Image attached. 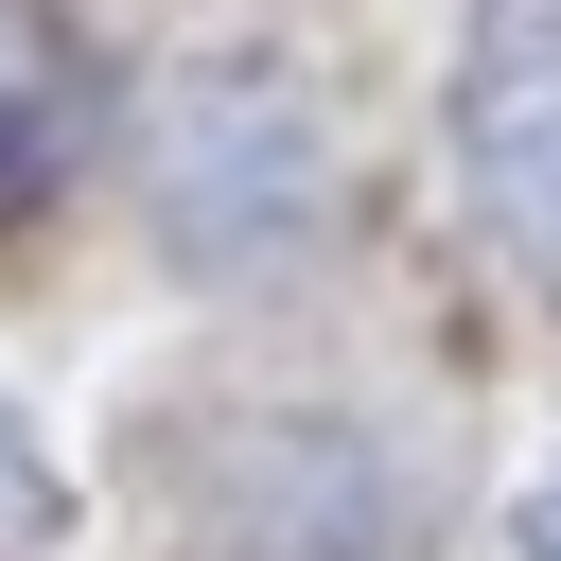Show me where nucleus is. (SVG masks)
Returning <instances> with one entry per match:
<instances>
[{
  "instance_id": "obj_1",
  "label": "nucleus",
  "mask_w": 561,
  "mask_h": 561,
  "mask_svg": "<svg viewBox=\"0 0 561 561\" xmlns=\"http://www.w3.org/2000/svg\"><path fill=\"white\" fill-rule=\"evenodd\" d=\"M438 140H456L473 228L561 298V0H473L456 88H438Z\"/></svg>"
},
{
  "instance_id": "obj_2",
  "label": "nucleus",
  "mask_w": 561,
  "mask_h": 561,
  "mask_svg": "<svg viewBox=\"0 0 561 561\" xmlns=\"http://www.w3.org/2000/svg\"><path fill=\"white\" fill-rule=\"evenodd\" d=\"M88 140H105V88H88V35H70L53 0H0V210L70 193V175H88Z\"/></svg>"
},
{
  "instance_id": "obj_3",
  "label": "nucleus",
  "mask_w": 561,
  "mask_h": 561,
  "mask_svg": "<svg viewBox=\"0 0 561 561\" xmlns=\"http://www.w3.org/2000/svg\"><path fill=\"white\" fill-rule=\"evenodd\" d=\"M70 526V473H53V438L18 421V386H0V543H53Z\"/></svg>"
},
{
  "instance_id": "obj_4",
  "label": "nucleus",
  "mask_w": 561,
  "mask_h": 561,
  "mask_svg": "<svg viewBox=\"0 0 561 561\" xmlns=\"http://www.w3.org/2000/svg\"><path fill=\"white\" fill-rule=\"evenodd\" d=\"M508 543H526V561H561V438H543V473H526V508H508Z\"/></svg>"
}]
</instances>
